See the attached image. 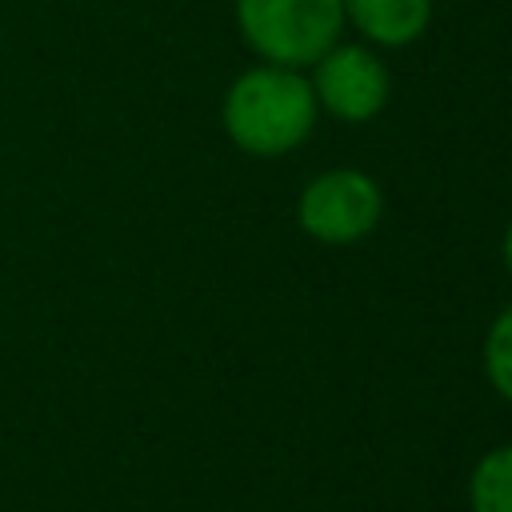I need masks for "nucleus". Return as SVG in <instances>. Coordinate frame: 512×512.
<instances>
[{"label": "nucleus", "instance_id": "1", "mask_svg": "<svg viewBox=\"0 0 512 512\" xmlns=\"http://www.w3.org/2000/svg\"><path fill=\"white\" fill-rule=\"evenodd\" d=\"M316 120V92L292 68L268 64L244 72L224 100L228 136L256 156H280L296 148Z\"/></svg>", "mask_w": 512, "mask_h": 512}, {"label": "nucleus", "instance_id": "2", "mask_svg": "<svg viewBox=\"0 0 512 512\" xmlns=\"http://www.w3.org/2000/svg\"><path fill=\"white\" fill-rule=\"evenodd\" d=\"M244 40L280 68L316 64L340 36L344 0H240Z\"/></svg>", "mask_w": 512, "mask_h": 512}, {"label": "nucleus", "instance_id": "3", "mask_svg": "<svg viewBox=\"0 0 512 512\" xmlns=\"http://www.w3.org/2000/svg\"><path fill=\"white\" fill-rule=\"evenodd\" d=\"M380 220V188L352 168L316 176L300 196V228L324 244H352Z\"/></svg>", "mask_w": 512, "mask_h": 512}, {"label": "nucleus", "instance_id": "4", "mask_svg": "<svg viewBox=\"0 0 512 512\" xmlns=\"http://www.w3.org/2000/svg\"><path fill=\"white\" fill-rule=\"evenodd\" d=\"M312 92L336 120L360 124V120H372L380 112V104L388 100V72L368 48L332 44L316 60Z\"/></svg>", "mask_w": 512, "mask_h": 512}, {"label": "nucleus", "instance_id": "5", "mask_svg": "<svg viewBox=\"0 0 512 512\" xmlns=\"http://www.w3.org/2000/svg\"><path fill=\"white\" fill-rule=\"evenodd\" d=\"M344 16H352L368 40L400 48L428 28L432 0H344Z\"/></svg>", "mask_w": 512, "mask_h": 512}, {"label": "nucleus", "instance_id": "6", "mask_svg": "<svg viewBox=\"0 0 512 512\" xmlns=\"http://www.w3.org/2000/svg\"><path fill=\"white\" fill-rule=\"evenodd\" d=\"M472 512H512V444L488 452L468 484Z\"/></svg>", "mask_w": 512, "mask_h": 512}, {"label": "nucleus", "instance_id": "7", "mask_svg": "<svg viewBox=\"0 0 512 512\" xmlns=\"http://www.w3.org/2000/svg\"><path fill=\"white\" fill-rule=\"evenodd\" d=\"M484 368H488V380L492 388L512 400V308L496 316V324L488 328V340H484Z\"/></svg>", "mask_w": 512, "mask_h": 512}, {"label": "nucleus", "instance_id": "8", "mask_svg": "<svg viewBox=\"0 0 512 512\" xmlns=\"http://www.w3.org/2000/svg\"><path fill=\"white\" fill-rule=\"evenodd\" d=\"M504 260H508V272H512V224H508V236H504Z\"/></svg>", "mask_w": 512, "mask_h": 512}]
</instances>
